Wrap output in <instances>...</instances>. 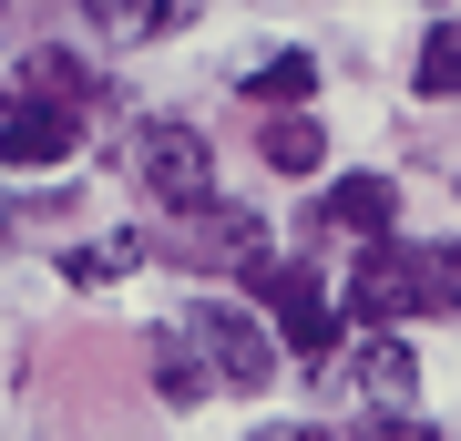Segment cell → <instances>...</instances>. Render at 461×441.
Returning <instances> with one entry per match:
<instances>
[{
  "instance_id": "1",
  "label": "cell",
  "mask_w": 461,
  "mask_h": 441,
  "mask_svg": "<svg viewBox=\"0 0 461 441\" xmlns=\"http://www.w3.org/2000/svg\"><path fill=\"white\" fill-rule=\"evenodd\" d=\"M185 339H195V349H205V370L226 380V390H247V400L267 390V380H277V328H257L247 308H226V298L185 318Z\"/></svg>"
},
{
  "instance_id": "2",
  "label": "cell",
  "mask_w": 461,
  "mask_h": 441,
  "mask_svg": "<svg viewBox=\"0 0 461 441\" xmlns=\"http://www.w3.org/2000/svg\"><path fill=\"white\" fill-rule=\"evenodd\" d=\"M133 175H144L175 216H205V206H215V154H205V133H195V124H144V144H133Z\"/></svg>"
},
{
  "instance_id": "3",
  "label": "cell",
  "mask_w": 461,
  "mask_h": 441,
  "mask_svg": "<svg viewBox=\"0 0 461 441\" xmlns=\"http://www.w3.org/2000/svg\"><path fill=\"white\" fill-rule=\"evenodd\" d=\"M165 257H185V267H226V278H277V257H267V226L247 206H205L195 216V236H165Z\"/></svg>"
},
{
  "instance_id": "4",
  "label": "cell",
  "mask_w": 461,
  "mask_h": 441,
  "mask_svg": "<svg viewBox=\"0 0 461 441\" xmlns=\"http://www.w3.org/2000/svg\"><path fill=\"white\" fill-rule=\"evenodd\" d=\"M339 318H369L379 339H390V318H411V236L359 246V267H348V288H339Z\"/></svg>"
},
{
  "instance_id": "5",
  "label": "cell",
  "mask_w": 461,
  "mask_h": 441,
  "mask_svg": "<svg viewBox=\"0 0 461 441\" xmlns=\"http://www.w3.org/2000/svg\"><path fill=\"white\" fill-rule=\"evenodd\" d=\"M267 318H277L287 349H308V360L329 370V349H339V308H329V278H318V267H277V278H267Z\"/></svg>"
},
{
  "instance_id": "6",
  "label": "cell",
  "mask_w": 461,
  "mask_h": 441,
  "mask_svg": "<svg viewBox=\"0 0 461 441\" xmlns=\"http://www.w3.org/2000/svg\"><path fill=\"white\" fill-rule=\"evenodd\" d=\"M359 236V246H379V236H400V185L390 175H339L329 196L308 206V236Z\"/></svg>"
},
{
  "instance_id": "7",
  "label": "cell",
  "mask_w": 461,
  "mask_h": 441,
  "mask_svg": "<svg viewBox=\"0 0 461 441\" xmlns=\"http://www.w3.org/2000/svg\"><path fill=\"white\" fill-rule=\"evenodd\" d=\"M348 380H359L369 421H390V410H400V400L420 390V360H411V339H359V360H348Z\"/></svg>"
},
{
  "instance_id": "8",
  "label": "cell",
  "mask_w": 461,
  "mask_h": 441,
  "mask_svg": "<svg viewBox=\"0 0 461 441\" xmlns=\"http://www.w3.org/2000/svg\"><path fill=\"white\" fill-rule=\"evenodd\" d=\"M21 103H41V114L83 124V114H93V72L72 62V51H32V62H21Z\"/></svg>"
},
{
  "instance_id": "9",
  "label": "cell",
  "mask_w": 461,
  "mask_h": 441,
  "mask_svg": "<svg viewBox=\"0 0 461 441\" xmlns=\"http://www.w3.org/2000/svg\"><path fill=\"white\" fill-rule=\"evenodd\" d=\"M72 154V124L41 114V103H11L0 114V164H62Z\"/></svg>"
},
{
  "instance_id": "10",
  "label": "cell",
  "mask_w": 461,
  "mask_h": 441,
  "mask_svg": "<svg viewBox=\"0 0 461 441\" xmlns=\"http://www.w3.org/2000/svg\"><path fill=\"white\" fill-rule=\"evenodd\" d=\"M411 318H461V246H411Z\"/></svg>"
},
{
  "instance_id": "11",
  "label": "cell",
  "mask_w": 461,
  "mask_h": 441,
  "mask_svg": "<svg viewBox=\"0 0 461 441\" xmlns=\"http://www.w3.org/2000/svg\"><path fill=\"white\" fill-rule=\"evenodd\" d=\"M247 93L267 103V114H297V103L318 93V51H267V62L247 72Z\"/></svg>"
},
{
  "instance_id": "12",
  "label": "cell",
  "mask_w": 461,
  "mask_h": 441,
  "mask_svg": "<svg viewBox=\"0 0 461 441\" xmlns=\"http://www.w3.org/2000/svg\"><path fill=\"white\" fill-rule=\"evenodd\" d=\"M154 390H165V410H195V400L215 390L205 349H195V339H154Z\"/></svg>"
},
{
  "instance_id": "13",
  "label": "cell",
  "mask_w": 461,
  "mask_h": 441,
  "mask_svg": "<svg viewBox=\"0 0 461 441\" xmlns=\"http://www.w3.org/2000/svg\"><path fill=\"white\" fill-rule=\"evenodd\" d=\"M144 257H154V236H103V246H72L62 278H72V288H113V278H133Z\"/></svg>"
},
{
  "instance_id": "14",
  "label": "cell",
  "mask_w": 461,
  "mask_h": 441,
  "mask_svg": "<svg viewBox=\"0 0 461 441\" xmlns=\"http://www.w3.org/2000/svg\"><path fill=\"white\" fill-rule=\"evenodd\" d=\"M257 144H267V164H277V175H318V154H329L308 114H267V133H257Z\"/></svg>"
},
{
  "instance_id": "15",
  "label": "cell",
  "mask_w": 461,
  "mask_h": 441,
  "mask_svg": "<svg viewBox=\"0 0 461 441\" xmlns=\"http://www.w3.org/2000/svg\"><path fill=\"white\" fill-rule=\"evenodd\" d=\"M411 93H461V21H430V41H420V62H411Z\"/></svg>"
},
{
  "instance_id": "16",
  "label": "cell",
  "mask_w": 461,
  "mask_h": 441,
  "mask_svg": "<svg viewBox=\"0 0 461 441\" xmlns=\"http://www.w3.org/2000/svg\"><path fill=\"white\" fill-rule=\"evenodd\" d=\"M195 11H205V0H144V32H185Z\"/></svg>"
},
{
  "instance_id": "17",
  "label": "cell",
  "mask_w": 461,
  "mask_h": 441,
  "mask_svg": "<svg viewBox=\"0 0 461 441\" xmlns=\"http://www.w3.org/2000/svg\"><path fill=\"white\" fill-rule=\"evenodd\" d=\"M359 441H430V431H420V421H411V410H390V421H369V431H359Z\"/></svg>"
},
{
  "instance_id": "18",
  "label": "cell",
  "mask_w": 461,
  "mask_h": 441,
  "mask_svg": "<svg viewBox=\"0 0 461 441\" xmlns=\"http://www.w3.org/2000/svg\"><path fill=\"white\" fill-rule=\"evenodd\" d=\"M247 441H297V431H247Z\"/></svg>"
}]
</instances>
